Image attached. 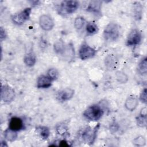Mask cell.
<instances>
[{
    "mask_svg": "<svg viewBox=\"0 0 147 147\" xmlns=\"http://www.w3.org/2000/svg\"><path fill=\"white\" fill-rule=\"evenodd\" d=\"M38 130L39 131L40 136L42 139L46 140L49 137L50 135V130L48 127L46 126H40L38 128Z\"/></svg>",
    "mask_w": 147,
    "mask_h": 147,
    "instance_id": "4316f807",
    "label": "cell"
},
{
    "mask_svg": "<svg viewBox=\"0 0 147 147\" xmlns=\"http://www.w3.org/2000/svg\"><path fill=\"white\" fill-rule=\"evenodd\" d=\"M109 129H110V131H111V133H116L118 131V130L119 129V125L115 122H113V123H111L110 124Z\"/></svg>",
    "mask_w": 147,
    "mask_h": 147,
    "instance_id": "4dcf8cb0",
    "label": "cell"
},
{
    "mask_svg": "<svg viewBox=\"0 0 147 147\" xmlns=\"http://www.w3.org/2000/svg\"><path fill=\"white\" fill-rule=\"evenodd\" d=\"M60 56L67 61L72 60L75 56V50L73 44L72 43L65 44V48Z\"/></svg>",
    "mask_w": 147,
    "mask_h": 147,
    "instance_id": "4fadbf2b",
    "label": "cell"
},
{
    "mask_svg": "<svg viewBox=\"0 0 147 147\" xmlns=\"http://www.w3.org/2000/svg\"><path fill=\"white\" fill-rule=\"evenodd\" d=\"M52 80L48 76L40 75L37 80V87L38 88H49L52 85Z\"/></svg>",
    "mask_w": 147,
    "mask_h": 147,
    "instance_id": "9a60e30c",
    "label": "cell"
},
{
    "mask_svg": "<svg viewBox=\"0 0 147 147\" xmlns=\"http://www.w3.org/2000/svg\"><path fill=\"white\" fill-rule=\"evenodd\" d=\"M147 90L146 88H145L142 91H141L140 95V100L144 103H146L147 102V94H146Z\"/></svg>",
    "mask_w": 147,
    "mask_h": 147,
    "instance_id": "f546056e",
    "label": "cell"
},
{
    "mask_svg": "<svg viewBox=\"0 0 147 147\" xmlns=\"http://www.w3.org/2000/svg\"><path fill=\"white\" fill-rule=\"evenodd\" d=\"M104 111L100 106L92 105L88 107L83 113L84 117L91 121H97L103 116Z\"/></svg>",
    "mask_w": 147,
    "mask_h": 147,
    "instance_id": "7a4b0ae2",
    "label": "cell"
},
{
    "mask_svg": "<svg viewBox=\"0 0 147 147\" xmlns=\"http://www.w3.org/2000/svg\"><path fill=\"white\" fill-rule=\"evenodd\" d=\"M143 6L140 2H135L133 4L132 13L134 18L138 21L142 18Z\"/></svg>",
    "mask_w": 147,
    "mask_h": 147,
    "instance_id": "2e32d148",
    "label": "cell"
},
{
    "mask_svg": "<svg viewBox=\"0 0 147 147\" xmlns=\"http://www.w3.org/2000/svg\"><path fill=\"white\" fill-rule=\"evenodd\" d=\"M24 127L23 120L17 117H13L10 118L9 122V128L16 131H20Z\"/></svg>",
    "mask_w": 147,
    "mask_h": 147,
    "instance_id": "30bf717a",
    "label": "cell"
},
{
    "mask_svg": "<svg viewBox=\"0 0 147 147\" xmlns=\"http://www.w3.org/2000/svg\"><path fill=\"white\" fill-rule=\"evenodd\" d=\"M15 97V91L13 88L8 85L2 86L1 88V100L5 103H10Z\"/></svg>",
    "mask_w": 147,
    "mask_h": 147,
    "instance_id": "8992f818",
    "label": "cell"
},
{
    "mask_svg": "<svg viewBox=\"0 0 147 147\" xmlns=\"http://www.w3.org/2000/svg\"><path fill=\"white\" fill-rule=\"evenodd\" d=\"M85 22V19L83 17H77L74 21V26L77 30H80L84 26Z\"/></svg>",
    "mask_w": 147,
    "mask_h": 147,
    "instance_id": "d4e9b609",
    "label": "cell"
},
{
    "mask_svg": "<svg viewBox=\"0 0 147 147\" xmlns=\"http://www.w3.org/2000/svg\"><path fill=\"white\" fill-rule=\"evenodd\" d=\"M99 125L95 127L94 129H91V127H86L84 129L81 134V137L83 140L87 143L92 144L96 137V134L99 129Z\"/></svg>",
    "mask_w": 147,
    "mask_h": 147,
    "instance_id": "3957f363",
    "label": "cell"
},
{
    "mask_svg": "<svg viewBox=\"0 0 147 147\" xmlns=\"http://www.w3.org/2000/svg\"><path fill=\"white\" fill-rule=\"evenodd\" d=\"M96 53V51L86 42L82 44L79 50V56L80 59L82 60L93 57L95 55Z\"/></svg>",
    "mask_w": 147,
    "mask_h": 147,
    "instance_id": "277c9868",
    "label": "cell"
},
{
    "mask_svg": "<svg viewBox=\"0 0 147 147\" xmlns=\"http://www.w3.org/2000/svg\"><path fill=\"white\" fill-rule=\"evenodd\" d=\"M138 72L142 75H146L147 72V58L145 57L141 60L138 64Z\"/></svg>",
    "mask_w": 147,
    "mask_h": 147,
    "instance_id": "44dd1931",
    "label": "cell"
},
{
    "mask_svg": "<svg viewBox=\"0 0 147 147\" xmlns=\"http://www.w3.org/2000/svg\"><path fill=\"white\" fill-rule=\"evenodd\" d=\"M105 64L108 69L110 70H114L117 68L119 65V60L115 55L110 54L106 57Z\"/></svg>",
    "mask_w": 147,
    "mask_h": 147,
    "instance_id": "8fae6325",
    "label": "cell"
},
{
    "mask_svg": "<svg viewBox=\"0 0 147 147\" xmlns=\"http://www.w3.org/2000/svg\"><path fill=\"white\" fill-rule=\"evenodd\" d=\"M47 76L50 78L52 80L56 79L59 76V72L57 69L55 68H51L48 69L47 72Z\"/></svg>",
    "mask_w": 147,
    "mask_h": 147,
    "instance_id": "f1b7e54d",
    "label": "cell"
},
{
    "mask_svg": "<svg viewBox=\"0 0 147 147\" xmlns=\"http://www.w3.org/2000/svg\"><path fill=\"white\" fill-rule=\"evenodd\" d=\"M120 34L119 25L114 22L109 23L103 31V37L107 41L111 42L116 41Z\"/></svg>",
    "mask_w": 147,
    "mask_h": 147,
    "instance_id": "6da1fadb",
    "label": "cell"
},
{
    "mask_svg": "<svg viewBox=\"0 0 147 147\" xmlns=\"http://www.w3.org/2000/svg\"><path fill=\"white\" fill-rule=\"evenodd\" d=\"M24 61L28 67L33 66L36 62V57L35 54L32 52L26 53L24 57Z\"/></svg>",
    "mask_w": 147,
    "mask_h": 147,
    "instance_id": "ac0fdd59",
    "label": "cell"
},
{
    "mask_svg": "<svg viewBox=\"0 0 147 147\" xmlns=\"http://www.w3.org/2000/svg\"><path fill=\"white\" fill-rule=\"evenodd\" d=\"M87 33L89 35H94L96 34L98 31V28L96 23L91 21L87 23L86 27Z\"/></svg>",
    "mask_w": 147,
    "mask_h": 147,
    "instance_id": "ffe728a7",
    "label": "cell"
},
{
    "mask_svg": "<svg viewBox=\"0 0 147 147\" xmlns=\"http://www.w3.org/2000/svg\"><path fill=\"white\" fill-rule=\"evenodd\" d=\"M60 143L59 144V145L60 146H68V144H67V142L65 140H62L60 142Z\"/></svg>",
    "mask_w": 147,
    "mask_h": 147,
    "instance_id": "d6a6232c",
    "label": "cell"
},
{
    "mask_svg": "<svg viewBox=\"0 0 147 147\" xmlns=\"http://www.w3.org/2000/svg\"><path fill=\"white\" fill-rule=\"evenodd\" d=\"M102 2L100 1H90L87 7V11L90 13L98 14L100 13Z\"/></svg>",
    "mask_w": 147,
    "mask_h": 147,
    "instance_id": "e0dca14e",
    "label": "cell"
},
{
    "mask_svg": "<svg viewBox=\"0 0 147 147\" xmlns=\"http://www.w3.org/2000/svg\"><path fill=\"white\" fill-rule=\"evenodd\" d=\"M0 37H1V40H2L3 39H5L6 37V33L5 32V30L4 29H3L2 27H1V30H0Z\"/></svg>",
    "mask_w": 147,
    "mask_h": 147,
    "instance_id": "1f68e13d",
    "label": "cell"
},
{
    "mask_svg": "<svg viewBox=\"0 0 147 147\" xmlns=\"http://www.w3.org/2000/svg\"><path fill=\"white\" fill-rule=\"evenodd\" d=\"M115 77L119 83H126L129 80L127 75L124 72L121 71H119L116 72Z\"/></svg>",
    "mask_w": 147,
    "mask_h": 147,
    "instance_id": "603a6c76",
    "label": "cell"
},
{
    "mask_svg": "<svg viewBox=\"0 0 147 147\" xmlns=\"http://www.w3.org/2000/svg\"><path fill=\"white\" fill-rule=\"evenodd\" d=\"M138 105V99L137 96L132 95L129 96L125 100V106L126 109L130 111H134Z\"/></svg>",
    "mask_w": 147,
    "mask_h": 147,
    "instance_id": "5bb4252c",
    "label": "cell"
},
{
    "mask_svg": "<svg viewBox=\"0 0 147 147\" xmlns=\"http://www.w3.org/2000/svg\"><path fill=\"white\" fill-rule=\"evenodd\" d=\"M32 11L30 7L25 8L22 11L13 16L11 20L13 22L17 25H20L29 20Z\"/></svg>",
    "mask_w": 147,
    "mask_h": 147,
    "instance_id": "5b68a950",
    "label": "cell"
},
{
    "mask_svg": "<svg viewBox=\"0 0 147 147\" xmlns=\"http://www.w3.org/2000/svg\"><path fill=\"white\" fill-rule=\"evenodd\" d=\"M39 24L41 28L45 31L52 30L55 25L53 19L48 14H42L40 17Z\"/></svg>",
    "mask_w": 147,
    "mask_h": 147,
    "instance_id": "9c48e42d",
    "label": "cell"
},
{
    "mask_svg": "<svg viewBox=\"0 0 147 147\" xmlns=\"http://www.w3.org/2000/svg\"><path fill=\"white\" fill-rule=\"evenodd\" d=\"M146 115L139 114L136 117V123L137 126L141 127H144L146 126Z\"/></svg>",
    "mask_w": 147,
    "mask_h": 147,
    "instance_id": "484cf974",
    "label": "cell"
},
{
    "mask_svg": "<svg viewBox=\"0 0 147 147\" xmlns=\"http://www.w3.org/2000/svg\"><path fill=\"white\" fill-rule=\"evenodd\" d=\"M74 95V90L71 88H65L59 91L57 95L59 100L65 102L70 100Z\"/></svg>",
    "mask_w": 147,
    "mask_h": 147,
    "instance_id": "7c38bea8",
    "label": "cell"
},
{
    "mask_svg": "<svg viewBox=\"0 0 147 147\" xmlns=\"http://www.w3.org/2000/svg\"><path fill=\"white\" fill-rule=\"evenodd\" d=\"M133 144L136 146H143L146 144V139L142 136H139L133 141Z\"/></svg>",
    "mask_w": 147,
    "mask_h": 147,
    "instance_id": "83f0119b",
    "label": "cell"
},
{
    "mask_svg": "<svg viewBox=\"0 0 147 147\" xmlns=\"http://www.w3.org/2000/svg\"><path fill=\"white\" fill-rule=\"evenodd\" d=\"M68 126L64 123H60L57 124L56 127V130L57 134L60 136H64L68 132Z\"/></svg>",
    "mask_w": 147,
    "mask_h": 147,
    "instance_id": "cb8c5ba5",
    "label": "cell"
},
{
    "mask_svg": "<svg viewBox=\"0 0 147 147\" xmlns=\"http://www.w3.org/2000/svg\"><path fill=\"white\" fill-rule=\"evenodd\" d=\"M142 41V35L137 29H132L127 35L126 44L128 46H134L138 45Z\"/></svg>",
    "mask_w": 147,
    "mask_h": 147,
    "instance_id": "52a82bcc",
    "label": "cell"
},
{
    "mask_svg": "<svg viewBox=\"0 0 147 147\" xmlns=\"http://www.w3.org/2000/svg\"><path fill=\"white\" fill-rule=\"evenodd\" d=\"M79 6V2L77 1H63L60 4V8L67 14L74 13Z\"/></svg>",
    "mask_w": 147,
    "mask_h": 147,
    "instance_id": "ba28073f",
    "label": "cell"
},
{
    "mask_svg": "<svg viewBox=\"0 0 147 147\" xmlns=\"http://www.w3.org/2000/svg\"><path fill=\"white\" fill-rule=\"evenodd\" d=\"M18 134L17 131L10 129H7L4 131V137L5 139L10 142H13L17 138Z\"/></svg>",
    "mask_w": 147,
    "mask_h": 147,
    "instance_id": "d6986e66",
    "label": "cell"
},
{
    "mask_svg": "<svg viewBox=\"0 0 147 147\" xmlns=\"http://www.w3.org/2000/svg\"><path fill=\"white\" fill-rule=\"evenodd\" d=\"M65 44L63 42V41L61 40H59L56 41V42L54 44V46H53L54 51L57 54L60 55L62 53L65 48Z\"/></svg>",
    "mask_w": 147,
    "mask_h": 147,
    "instance_id": "7402d4cb",
    "label": "cell"
}]
</instances>
